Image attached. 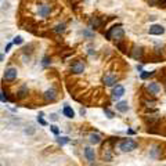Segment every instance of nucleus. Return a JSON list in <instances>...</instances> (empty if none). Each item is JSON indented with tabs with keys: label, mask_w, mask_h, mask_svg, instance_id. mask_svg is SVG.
<instances>
[{
	"label": "nucleus",
	"mask_w": 166,
	"mask_h": 166,
	"mask_svg": "<svg viewBox=\"0 0 166 166\" xmlns=\"http://www.w3.org/2000/svg\"><path fill=\"white\" fill-rule=\"evenodd\" d=\"M107 39H111L114 40L115 43H119V42H122V40H125V31H123V28L120 26V25H115V26H112L110 31L107 32Z\"/></svg>",
	"instance_id": "obj_1"
},
{
	"label": "nucleus",
	"mask_w": 166,
	"mask_h": 166,
	"mask_svg": "<svg viewBox=\"0 0 166 166\" xmlns=\"http://www.w3.org/2000/svg\"><path fill=\"white\" fill-rule=\"evenodd\" d=\"M119 148L123 151V152H130V151H133L137 148V142H136L134 140H132V138H126L125 141L120 142Z\"/></svg>",
	"instance_id": "obj_2"
},
{
	"label": "nucleus",
	"mask_w": 166,
	"mask_h": 166,
	"mask_svg": "<svg viewBox=\"0 0 166 166\" xmlns=\"http://www.w3.org/2000/svg\"><path fill=\"white\" fill-rule=\"evenodd\" d=\"M51 6L48 4V3H42L38 6V15L40 18H47L50 15V13H51Z\"/></svg>",
	"instance_id": "obj_3"
},
{
	"label": "nucleus",
	"mask_w": 166,
	"mask_h": 166,
	"mask_svg": "<svg viewBox=\"0 0 166 166\" xmlns=\"http://www.w3.org/2000/svg\"><path fill=\"white\" fill-rule=\"evenodd\" d=\"M17 75H18L17 68L10 67V68H7V69H6V72H4V79L8 80V82H13V80L17 79Z\"/></svg>",
	"instance_id": "obj_4"
},
{
	"label": "nucleus",
	"mask_w": 166,
	"mask_h": 166,
	"mask_svg": "<svg viewBox=\"0 0 166 166\" xmlns=\"http://www.w3.org/2000/svg\"><path fill=\"white\" fill-rule=\"evenodd\" d=\"M71 71L73 73H76V75H80V73H83L85 72V64L79 61V60H76V61H73L71 67Z\"/></svg>",
	"instance_id": "obj_5"
},
{
	"label": "nucleus",
	"mask_w": 166,
	"mask_h": 166,
	"mask_svg": "<svg viewBox=\"0 0 166 166\" xmlns=\"http://www.w3.org/2000/svg\"><path fill=\"white\" fill-rule=\"evenodd\" d=\"M148 32H150V35H154V36H161L165 33V28L162 25H151Z\"/></svg>",
	"instance_id": "obj_6"
},
{
	"label": "nucleus",
	"mask_w": 166,
	"mask_h": 166,
	"mask_svg": "<svg viewBox=\"0 0 166 166\" xmlns=\"http://www.w3.org/2000/svg\"><path fill=\"white\" fill-rule=\"evenodd\" d=\"M142 54H144V50H142V47H140V46H133L132 50H130V55H132L134 60H141Z\"/></svg>",
	"instance_id": "obj_7"
},
{
	"label": "nucleus",
	"mask_w": 166,
	"mask_h": 166,
	"mask_svg": "<svg viewBox=\"0 0 166 166\" xmlns=\"http://www.w3.org/2000/svg\"><path fill=\"white\" fill-rule=\"evenodd\" d=\"M147 90L150 91V94L157 95V94H159V91H161V86H159L158 82H152V83H148V85H147Z\"/></svg>",
	"instance_id": "obj_8"
},
{
	"label": "nucleus",
	"mask_w": 166,
	"mask_h": 166,
	"mask_svg": "<svg viewBox=\"0 0 166 166\" xmlns=\"http://www.w3.org/2000/svg\"><path fill=\"white\" fill-rule=\"evenodd\" d=\"M118 82V78H116V75H112V73H108V75H105L104 76V83L107 85L108 87H112L115 86V83Z\"/></svg>",
	"instance_id": "obj_9"
},
{
	"label": "nucleus",
	"mask_w": 166,
	"mask_h": 166,
	"mask_svg": "<svg viewBox=\"0 0 166 166\" xmlns=\"http://www.w3.org/2000/svg\"><path fill=\"white\" fill-rule=\"evenodd\" d=\"M123 94H125V87L122 86V85H116V87H115L114 91H112V98H114V100H118V98H120Z\"/></svg>",
	"instance_id": "obj_10"
},
{
	"label": "nucleus",
	"mask_w": 166,
	"mask_h": 166,
	"mask_svg": "<svg viewBox=\"0 0 166 166\" xmlns=\"http://www.w3.org/2000/svg\"><path fill=\"white\" fill-rule=\"evenodd\" d=\"M85 157H86V159L89 161V162H94L95 161V152H94V150H91L90 147H86L85 148Z\"/></svg>",
	"instance_id": "obj_11"
},
{
	"label": "nucleus",
	"mask_w": 166,
	"mask_h": 166,
	"mask_svg": "<svg viewBox=\"0 0 166 166\" xmlns=\"http://www.w3.org/2000/svg\"><path fill=\"white\" fill-rule=\"evenodd\" d=\"M55 98H57V91H55L54 89H48L47 91L44 93V100H46V101H50V103H53Z\"/></svg>",
	"instance_id": "obj_12"
},
{
	"label": "nucleus",
	"mask_w": 166,
	"mask_h": 166,
	"mask_svg": "<svg viewBox=\"0 0 166 166\" xmlns=\"http://www.w3.org/2000/svg\"><path fill=\"white\" fill-rule=\"evenodd\" d=\"M101 19L98 18V17H93V18H90V21H89V25H90V28L91 29H97V28H100L101 26Z\"/></svg>",
	"instance_id": "obj_13"
},
{
	"label": "nucleus",
	"mask_w": 166,
	"mask_h": 166,
	"mask_svg": "<svg viewBox=\"0 0 166 166\" xmlns=\"http://www.w3.org/2000/svg\"><path fill=\"white\" fill-rule=\"evenodd\" d=\"M63 114L67 116V118H73V116H75V111L72 110L69 105H65V107H64Z\"/></svg>",
	"instance_id": "obj_14"
},
{
	"label": "nucleus",
	"mask_w": 166,
	"mask_h": 166,
	"mask_svg": "<svg viewBox=\"0 0 166 166\" xmlns=\"http://www.w3.org/2000/svg\"><path fill=\"white\" fill-rule=\"evenodd\" d=\"M116 110H118L119 112H127L129 105H127L126 101H119V103H116Z\"/></svg>",
	"instance_id": "obj_15"
},
{
	"label": "nucleus",
	"mask_w": 166,
	"mask_h": 166,
	"mask_svg": "<svg viewBox=\"0 0 166 166\" xmlns=\"http://www.w3.org/2000/svg\"><path fill=\"white\" fill-rule=\"evenodd\" d=\"M89 140H90L91 144H94V145H95V144H100V142H101V136L97 134V133H91Z\"/></svg>",
	"instance_id": "obj_16"
},
{
	"label": "nucleus",
	"mask_w": 166,
	"mask_h": 166,
	"mask_svg": "<svg viewBox=\"0 0 166 166\" xmlns=\"http://www.w3.org/2000/svg\"><path fill=\"white\" fill-rule=\"evenodd\" d=\"M154 75V72H148V71H142L141 73H140V79L142 80H145V79H148L150 76H152Z\"/></svg>",
	"instance_id": "obj_17"
},
{
	"label": "nucleus",
	"mask_w": 166,
	"mask_h": 166,
	"mask_svg": "<svg viewBox=\"0 0 166 166\" xmlns=\"http://www.w3.org/2000/svg\"><path fill=\"white\" fill-rule=\"evenodd\" d=\"M53 31H54L55 33H63V32L65 31V24H58L55 28H53Z\"/></svg>",
	"instance_id": "obj_18"
},
{
	"label": "nucleus",
	"mask_w": 166,
	"mask_h": 166,
	"mask_svg": "<svg viewBox=\"0 0 166 166\" xmlns=\"http://www.w3.org/2000/svg\"><path fill=\"white\" fill-rule=\"evenodd\" d=\"M25 94H28V89H26V86H22L21 87V90L18 91V98H22V97H25Z\"/></svg>",
	"instance_id": "obj_19"
},
{
	"label": "nucleus",
	"mask_w": 166,
	"mask_h": 166,
	"mask_svg": "<svg viewBox=\"0 0 166 166\" xmlns=\"http://www.w3.org/2000/svg\"><path fill=\"white\" fill-rule=\"evenodd\" d=\"M57 142H58L60 145H64V144L69 142V138H68V137H58V138H57Z\"/></svg>",
	"instance_id": "obj_20"
},
{
	"label": "nucleus",
	"mask_w": 166,
	"mask_h": 166,
	"mask_svg": "<svg viewBox=\"0 0 166 166\" xmlns=\"http://www.w3.org/2000/svg\"><path fill=\"white\" fill-rule=\"evenodd\" d=\"M22 43H24L22 36H15V38L13 39V44H22Z\"/></svg>",
	"instance_id": "obj_21"
},
{
	"label": "nucleus",
	"mask_w": 166,
	"mask_h": 166,
	"mask_svg": "<svg viewBox=\"0 0 166 166\" xmlns=\"http://www.w3.org/2000/svg\"><path fill=\"white\" fill-rule=\"evenodd\" d=\"M104 114L107 115V118H110V119H112L114 116H115V114H114L112 111H110L108 108H105V110H104Z\"/></svg>",
	"instance_id": "obj_22"
},
{
	"label": "nucleus",
	"mask_w": 166,
	"mask_h": 166,
	"mask_svg": "<svg viewBox=\"0 0 166 166\" xmlns=\"http://www.w3.org/2000/svg\"><path fill=\"white\" fill-rule=\"evenodd\" d=\"M38 120H39L40 125H43V126H46V125H47V122H46V120L43 119V114H40L39 116H38Z\"/></svg>",
	"instance_id": "obj_23"
},
{
	"label": "nucleus",
	"mask_w": 166,
	"mask_h": 166,
	"mask_svg": "<svg viewBox=\"0 0 166 166\" xmlns=\"http://www.w3.org/2000/svg\"><path fill=\"white\" fill-rule=\"evenodd\" d=\"M50 130L54 133V134H60V129L55 126V125H53V126H50Z\"/></svg>",
	"instance_id": "obj_24"
},
{
	"label": "nucleus",
	"mask_w": 166,
	"mask_h": 166,
	"mask_svg": "<svg viewBox=\"0 0 166 166\" xmlns=\"http://www.w3.org/2000/svg\"><path fill=\"white\" fill-rule=\"evenodd\" d=\"M147 3H148L150 6H158L159 0H147Z\"/></svg>",
	"instance_id": "obj_25"
},
{
	"label": "nucleus",
	"mask_w": 166,
	"mask_h": 166,
	"mask_svg": "<svg viewBox=\"0 0 166 166\" xmlns=\"http://www.w3.org/2000/svg\"><path fill=\"white\" fill-rule=\"evenodd\" d=\"M7 100H8V98H7V97H6V95H3V91L0 90V101H3V103H6Z\"/></svg>",
	"instance_id": "obj_26"
},
{
	"label": "nucleus",
	"mask_w": 166,
	"mask_h": 166,
	"mask_svg": "<svg viewBox=\"0 0 166 166\" xmlns=\"http://www.w3.org/2000/svg\"><path fill=\"white\" fill-rule=\"evenodd\" d=\"M48 60H50V58H48V57H44V58H43V67H47L48 64H50V61H48Z\"/></svg>",
	"instance_id": "obj_27"
},
{
	"label": "nucleus",
	"mask_w": 166,
	"mask_h": 166,
	"mask_svg": "<svg viewBox=\"0 0 166 166\" xmlns=\"http://www.w3.org/2000/svg\"><path fill=\"white\" fill-rule=\"evenodd\" d=\"M158 6H159V7H163V8H166V0H159Z\"/></svg>",
	"instance_id": "obj_28"
},
{
	"label": "nucleus",
	"mask_w": 166,
	"mask_h": 166,
	"mask_svg": "<svg viewBox=\"0 0 166 166\" xmlns=\"http://www.w3.org/2000/svg\"><path fill=\"white\" fill-rule=\"evenodd\" d=\"M50 119H51V120H58V116H57V115H55V114H51V115H50Z\"/></svg>",
	"instance_id": "obj_29"
},
{
	"label": "nucleus",
	"mask_w": 166,
	"mask_h": 166,
	"mask_svg": "<svg viewBox=\"0 0 166 166\" xmlns=\"http://www.w3.org/2000/svg\"><path fill=\"white\" fill-rule=\"evenodd\" d=\"M11 46H13V43H8L7 46H6V53H8V51H10V48H11Z\"/></svg>",
	"instance_id": "obj_30"
},
{
	"label": "nucleus",
	"mask_w": 166,
	"mask_h": 166,
	"mask_svg": "<svg viewBox=\"0 0 166 166\" xmlns=\"http://www.w3.org/2000/svg\"><path fill=\"white\" fill-rule=\"evenodd\" d=\"M3 60H4V54H0V63H1Z\"/></svg>",
	"instance_id": "obj_31"
}]
</instances>
